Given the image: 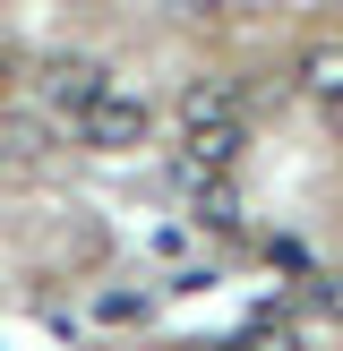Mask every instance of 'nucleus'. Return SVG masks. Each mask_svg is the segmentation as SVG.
<instances>
[{"label":"nucleus","mask_w":343,"mask_h":351,"mask_svg":"<svg viewBox=\"0 0 343 351\" xmlns=\"http://www.w3.org/2000/svg\"><path fill=\"white\" fill-rule=\"evenodd\" d=\"M146 129H154L146 95H129V86H112V77H103V95L78 112V146H95V154H129V146H146Z\"/></svg>","instance_id":"1"},{"label":"nucleus","mask_w":343,"mask_h":351,"mask_svg":"<svg viewBox=\"0 0 343 351\" xmlns=\"http://www.w3.org/2000/svg\"><path fill=\"white\" fill-rule=\"evenodd\" d=\"M240 112L232 120H180V180H206V171H232L240 163Z\"/></svg>","instance_id":"2"},{"label":"nucleus","mask_w":343,"mask_h":351,"mask_svg":"<svg viewBox=\"0 0 343 351\" xmlns=\"http://www.w3.org/2000/svg\"><path fill=\"white\" fill-rule=\"evenodd\" d=\"M95 95H103V60H86V51H60V60L43 69V103H51V112L78 120Z\"/></svg>","instance_id":"3"},{"label":"nucleus","mask_w":343,"mask_h":351,"mask_svg":"<svg viewBox=\"0 0 343 351\" xmlns=\"http://www.w3.org/2000/svg\"><path fill=\"white\" fill-rule=\"evenodd\" d=\"M232 112H240V86L232 77H198L180 95V120H232Z\"/></svg>","instance_id":"4"},{"label":"nucleus","mask_w":343,"mask_h":351,"mask_svg":"<svg viewBox=\"0 0 343 351\" xmlns=\"http://www.w3.org/2000/svg\"><path fill=\"white\" fill-rule=\"evenodd\" d=\"M43 120H26V112H0V163H43Z\"/></svg>","instance_id":"5"},{"label":"nucleus","mask_w":343,"mask_h":351,"mask_svg":"<svg viewBox=\"0 0 343 351\" xmlns=\"http://www.w3.org/2000/svg\"><path fill=\"white\" fill-rule=\"evenodd\" d=\"M189 215H198L206 232H240V197L223 189V171H206V180H198V206H189Z\"/></svg>","instance_id":"6"},{"label":"nucleus","mask_w":343,"mask_h":351,"mask_svg":"<svg viewBox=\"0 0 343 351\" xmlns=\"http://www.w3.org/2000/svg\"><path fill=\"white\" fill-rule=\"evenodd\" d=\"M300 86H309V95H343V51H335V43H318V51L300 60Z\"/></svg>","instance_id":"7"},{"label":"nucleus","mask_w":343,"mask_h":351,"mask_svg":"<svg viewBox=\"0 0 343 351\" xmlns=\"http://www.w3.org/2000/svg\"><path fill=\"white\" fill-rule=\"evenodd\" d=\"M240 351H300V335H292L283 317H257V326H249V343H240Z\"/></svg>","instance_id":"8"},{"label":"nucleus","mask_w":343,"mask_h":351,"mask_svg":"<svg viewBox=\"0 0 343 351\" xmlns=\"http://www.w3.org/2000/svg\"><path fill=\"white\" fill-rule=\"evenodd\" d=\"M103 317H112V326H129V317H146V291H103Z\"/></svg>","instance_id":"9"},{"label":"nucleus","mask_w":343,"mask_h":351,"mask_svg":"<svg viewBox=\"0 0 343 351\" xmlns=\"http://www.w3.org/2000/svg\"><path fill=\"white\" fill-rule=\"evenodd\" d=\"M318 300H326V308L343 317V274H318Z\"/></svg>","instance_id":"10"},{"label":"nucleus","mask_w":343,"mask_h":351,"mask_svg":"<svg viewBox=\"0 0 343 351\" xmlns=\"http://www.w3.org/2000/svg\"><path fill=\"white\" fill-rule=\"evenodd\" d=\"M9 86H17V51L0 43V95H9Z\"/></svg>","instance_id":"11"},{"label":"nucleus","mask_w":343,"mask_h":351,"mask_svg":"<svg viewBox=\"0 0 343 351\" xmlns=\"http://www.w3.org/2000/svg\"><path fill=\"white\" fill-rule=\"evenodd\" d=\"M326 120H335V137H343V95H326Z\"/></svg>","instance_id":"12"},{"label":"nucleus","mask_w":343,"mask_h":351,"mask_svg":"<svg viewBox=\"0 0 343 351\" xmlns=\"http://www.w3.org/2000/svg\"><path fill=\"white\" fill-rule=\"evenodd\" d=\"M69 9H95V0H69Z\"/></svg>","instance_id":"13"}]
</instances>
